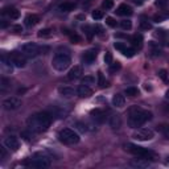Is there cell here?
<instances>
[{"instance_id": "cell-36", "label": "cell", "mask_w": 169, "mask_h": 169, "mask_svg": "<svg viewBox=\"0 0 169 169\" xmlns=\"http://www.w3.org/2000/svg\"><path fill=\"white\" fill-rule=\"evenodd\" d=\"M120 67H121V65H120L119 62L111 63V65H110V71H111V73H116V71L120 70Z\"/></svg>"}, {"instance_id": "cell-20", "label": "cell", "mask_w": 169, "mask_h": 169, "mask_svg": "<svg viewBox=\"0 0 169 169\" xmlns=\"http://www.w3.org/2000/svg\"><path fill=\"white\" fill-rule=\"evenodd\" d=\"M95 58H97V53H95L94 50H87V52H84L83 56H82V60H83L84 63H93Z\"/></svg>"}, {"instance_id": "cell-52", "label": "cell", "mask_w": 169, "mask_h": 169, "mask_svg": "<svg viewBox=\"0 0 169 169\" xmlns=\"http://www.w3.org/2000/svg\"><path fill=\"white\" fill-rule=\"evenodd\" d=\"M165 98H167V99H169V90H168V91L165 93Z\"/></svg>"}, {"instance_id": "cell-16", "label": "cell", "mask_w": 169, "mask_h": 169, "mask_svg": "<svg viewBox=\"0 0 169 169\" xmlns=\"http://www.w3.org/2000/svg\"><path fill=\"white\" fill-rule=\"evenodd\" d=\"M77 94H78L81 98H87V97H90V95L93 94V90L90 89V86H86V84H81V86H78V89H77Z\"/></svg>"}, {"instance_id": "cell-3", "label": "cell", "mask_w": 169, "mask_h": 169, "mask_svg": "<svg viewBox=\"0 0 169 169\" xmlns=\"http://www.w3.org/2000/svg\"><path fill=\"white\" fill-rule=\"evenodd\" d=\"M49 50V46H39L34 42H26V44L21 45L20 48V52L21 54L25 56V57H36L39 54H45V53Z\"/></svg>"}, {"instance_id": "cell-30", "label": "cell", "mask_w": 169, "mask_h": 169, "mask_svg": "<svg viewBox=\"0 0 169 169\" xmlns=\"http://www.w3.org/2000/svg\"><path fill=\"white\" fill-rule=\"evenodd\" d=\"M140 26H141V29L148 30V29H151V28H152V24H151V23H148V20H145L144 17H143V19H141V21H140Z\"/></svg>"}, {"instance_id": "cell-29", "label": "cell", "mask_w": 169, "mask_h": 169, "mask_svg": "<svg viewBox=\"0 0 169 169\" xmlns=\"http://www.w3.org/2000/svg\"><path fill=\"white\" fill-rule=\"evenodd\" d=\"M158 77H160L165 83H169V77H168L167 70H164V69H161V70H158Z\"/></svg>"}, {"instance_id": "cell-35", "label": "cell", "mask_w": 169, "mask_h": 169, "mask_svg": "<svg viewBox=\"0 0 169 169\" xmlns=\"http://www.w3.org/2000/svg\"><path fill=\"white\" fill-rule=\"evenodd\" d=\"M39 37H49L50 34H52V30L49 29V28H46V29H41V30H39Z\"/></svg>"}, {"instance_id": "cell-33", "label": "cell", "mask_w": 169, "mask_h": 169, "mask_svg": "<svg viewBox=\"0 0 169 169\" xmlns=\"http://www.w3.org/2000/svg\"><path fill=\"white\" fill-rule=\"evenodd\" d=\"M120 26L123 28L124 30H130L132 28V23H131V20H123L120 23Z\"/></svg>"}, {"instance_id": "cell-55", "label": "cell", "mask_w": 169, "mask_h": 169, "mask_svg": "<svg viewBox=\"0 0 169 169\" xmlns=\"http://www.w3.org/2000/svg\"><path fill=\"white\" fill-rule=\"evenodd\" d=\"M168 34H169V33H168Z\"/></svg>"}, {"instance_id": "cell-31", "label": "cell", "mask_w": 169, "mask_h": 169, "mask_svg": "<svg viewBox=\"0 0 169 169\" xmlns=\"http://www.w3.org/2000/svg\"><path fill=\"white\" fill-rule=\"evenodd\" d=\"M123 53V56L124 57H128V58H131V57H134L135 56V49H132V48H126V49L121 52Z\"/></svg>"}, {"instance_id": "cell-39", "label": "cell", "mask_w": 169, "mask_h": 169, "mask_svg": "<svg viewBox=\"0 0 169 169\" xmlns=\"http://www.w3.org/2000/svg\"><path fill=\"white\" fill-rule=\"evenodd\" d=\"M102 5H103V8H106V9H111L114 7V2H112V0H104Z\"/></svg>"}, {"instance_id": "cell-12", "label": "cell", "mask_w": 169, "mask_h": 169, "mask_svg": "<svg viewBox=\"0 0 169 169\" xmlns=\"http://www.w3.org/2000/svg\"><path fill=\"white\" fill-rule=\"evenodd\" d=\"M90 115H91V118H93L95 121H97V123H103V121L106 120L104 111H102L100 108H94V110H91Z\"/></svg>"}, {"instance_id": "cell-19", "label": "cell", "mask_w": 169, "mask_h": 169, "mask_svg": "<svg viewBox=\"0 0 169 169\" xmlns=\"http://www.w3.org/2000/svg\"><path fill=\"white\" fill-rule=\"evenodd\" d=\"M112 104L115 106V107L121 108V107H123V106L126 104V98H124V95H121V94H115L114 97H112Z\"/></svg>"}, {"instance_id": "cell-24", "label": "cell", "mask_w": 169, "mask_h": 169, "mask_svg": "<svg viewBox=\"0 0 169 169\" xmlns=\"http://www.w3.org/2000/svg\"><path fill=\"white\" fill-rule=\"evenodd\" d=\"M131 42L132 45H134V48H137V49H140V48L143 46V37L140 34H136L131 39Z\"/></svg>"}, {"instance_id": "cell-49", "label": "cell", "mask_w": 169, "mask_h": 169, "mask_svg": "<svg viewBox=\"0 0 169 169\" xmlns=\"http://www.w3.org/2000/svg\"><path fill=\"white\" fill-rule=\"evenodd\" d=\"M7 25H8L7 21H5V20H2V28H5V26H7Z\"/></svg>"}, {"instance_id": "cell-51", "label": "cell", "mask_w": 169, "mask_h": 169, "mask_svg": "<svg viewBox=\"0 0 169 169\" xmlns=\"http://www.w3.org/2000/svg\"><path fill=\"white\" fill-rule=\"evenodd\" d=\"M134 3L137 4V5H141L143 4V0H134Z\"/></svg>"}, {"instance_id": "cell-44", "label": "cell", "mask_w": 169, "mask_h": 169, "mask_svg": "<svg viewBox=\"0 0 169 169\" xmlns=\"http://www.w3.org/2000/svg\"><path fill=\"white\" fill-rule=\"evenodd\" d=\"M7 148V147H5ZM5 148L4 147H0V160H4L5 157H7V151H5Z\"/></svg>"}, {"instance_id": "cell-53", "label": "cell", "mask_w": 169, "mask_h": 169, "mask_svg": "<svg viewBox=\"0 0 169 169\" xmlns=\"http://www.w3.org/2000/svg\"><path fill=\"white\" fill-rule=\"evenodd\" d=\"M167 160H165V164H169V157H165Z\"/></svg>"}, {"instance_id": "cell-42", "label": "cell", "mask_w": 169, "mask_h": 169, "mask_svg": "<svg viewBox=\"0 0 169 169\" xmlns=\"http://www.w3.org/2000/svg\"><path fill=\"white\" fill-rule=\"evenodd\" d=\"M83 30L86 32V34H87V37H89V39H91V37H93V34H94V32H91V30H93V29H91V26H89V25L83 26Z\"/></svg>"}, {"instance_id": "cell-4", "label": "cell", "mask_w": 169, "mask_h": 169, "mask_svg": "<svg viewBox=\"0 0 169 169\" xmlns=\"http://www.w3.org/2000/svg\"><path fill=\"white\" fill-rule=\"evenodd\" d=\"M50 164H52L50 158L45 155H42V153H36V155H33L30 158L24 161V165H28L32 168H40V169L49 168Z\"/></svg>"}, {"instance_id": "cell-45", "label": "cell", "mask_w": 169, "mask_h": 169, "mask_svg": "<svg viewBox=\"0 0 169 169\" xmlns=\"http://www.w3.org/2000/svg\"><path fill=\"white\" fill-rule=\"evenodd\" d=\"M75 126L78 127V130H79V131H82V132H84V131H87V128H86V126H84V124H82V123H77Z\"/></svg>"}, {"instance_id": "cell-1", "label": "cell", "mask_w": 169, "mask_h": 169, "mask_svg": "<svg viewBox=\"0 0 169 169\" xmlns=\"http://www.w3.org/2000/svg\"><path fill=\"white\" fill-rule=\"evenodd\" d=\"M26 124H28L29 130H32L33 132H37V134H40V132H44V131H46L50 127V124H52V115L48 114V112L33 114L32 116H29Z\"/></svg>"}, {"instance_id": "cell-41", "label": "cell", "mask_w": 169, "mask_h": 169, "mask_svg": "<svg viewBox=\"0 0 169 169\" xmlns=\"http://www.w3.org/2000/svg\"><path fill=\"white\" fill-rule=\"evenodd\" d=\"M114 48L116 50H119V52H123L126 49V45L123 44V42H115L114 44Z\"/></svg>"}, {"instance_id": "cell-7", "label": "cell", "mask_w": 169, "mask_h": 169, "mask_svg": "<svg viewBox=\"0 0 169 169\" xmlns=\"http://www.w3.org/2000/svg\"><path fill=\"white\" fill-rule=\"evenodd\" d=\"M58 139H60V141L63 143V144L73 145V144H77V143L79 141V135L74 130L63 128V130L60 131V134H58Z\"/></svg>"}, {"instance_id": "cell-46", "label": "cell", "mask_w": 169, "mask_h": 169, "mask_svg": "<svg viewBox=\"0 0 169 169\" xmlns=\"http://www.w3.org/2000/svg\"><path fill=\"white\" fill-rule=\"evenodd\" d=\"M12 29L16 32V33H19V32L23 30V28H21V25H15V26H12Z\"/></svg>"}, {"instance_id": "cell-34", "label": "cell", "mask_w": 169, "mask_h": 169, "mask_svg": "<svg viewBox=\"0 0 169 169\" xmlns=\"http://www.w3.org/2000/svg\"><path fill=\"white\" fill-rule=\"evenodd\" d=\"M157 130L160 131V132H162L164 135H165L168 139H169V127L168 126H165V124H161V126H158L157 127Z\"/></svg>"}, {"instance_id": "cell-40", "label": "cell", "mask_w": 169, "mask_h": 169, "mask_svg": "<svg viewBox=\"0 0 169 169\" xmlns=\"http://www.w3.org/2000/svg\"><path fill=\"white\" fill-rule=\"evenodd\" d=\"M106 24L111 26V28H114V26H116V21L114 17H106Z\"/></svg>"}, {"instance_id": "cell-43", "label": "cell", "mask_w": 169, "mask_h": 169, "mask_svg": "<svg viewBox=\"0 0 169 169\" xmlns=\"http://www.w3.org/2000/svg\"><path fill=\"white\" fill-rule=\"evenodd\" d=\"M70 40H71V42H74V44H78V42H81L82 39L78 34H70Z\"/></svg>"}, {"instance_id": "cell-17", "label": "cell", "mask_w": 169, "mask_h": 169, "mask_svg": "<svg viewBox=\"0 0 169 169\" xmlns=\"http://www.w3.org/2000/svg\"><path fill=\"white\" fill-rule=\"evenodd\" d=\"M116 13H118L119 16H131L132 13H134V11H132V8L130 7V5L120 4L118 7V9H116Z\"/></svg>"}, {"instance_id": "cell-14", "label": "cell", "mask_w": 169, "mask_h": 169, "mask_svg": "<svg viewBox=\"0 0 169 169\" xmlns=\"http://www.w3.org/2000/svg\"><path fill=\"white\" fill-rule=\"evenodd\" d=\"M130 165L134 167V168H148L151 165V162L148 161V158L141 157V158H135V160H132L130 162Z\"/></svg>"}, {"instance_id": "cell-18", "label": "cell", "mask_w": 169, "mask_h": 169, "mask_svg": "<svg viewBox=\"0 0 169 169\" xmlns=\"http://www.w3.org/2000/svg\"><path fill=\"white\" fill-rule=\"evenodd\" d=\"M110 127L112 130H120V127H121L120 115H111L110 116Z\"/></svg>"}, {"instance_id": "cell-28", "label": "cell", "mask_w": 169, "mask_h": 169, "mask_svg": "<svg viewBox=\"0 0 169 169\" xmlns=\"http://www.w3.org/2000/svg\"><path fill=\"white\" fill-rule=\"evenodd\" d=\"M95 83V78L93 75H86L82 79V84H86V86H90V84Z\"/></svg>"}, {"instance_id": "cell-54", "label": "cell", "mask_w": 169, "mask_h": 169, "mask_svg": "<svg viewBox=\"0 0 169 169\" xmlns=\"http://www.w3.org/2000/svg\"><path fill=\"white\" fill-rule=\"evenodd\" d=\"M83 2H93V0H83Z\"/></svg>"}, {"instance_id": "cell-48", "label": "cell", "mask_w": 169, "mask_h": 169, "mask_svg": "<svg viewBox=\"0 0 169 169\" xmlns=\"http://www.w3.org/2000/svg\"><path fill=\"white\" fill-rule=\"evenodd\" d=\"M155 21H156V23H160V21H162V16H155Z\"/></svg>"}, {"instance_id": "cell-50", "label": "cell", "mask_w": 169, "mask_h": 169, "mask_svg": "<svg viewBox=\"0 0 169 169\" xmlns=\"http://www.w3.org/2000/svg\"><path fill=\"white\" fill-rule=\"evenodd\" d=\"M156 5H160V7H164V5H165V3H164V2H160V0H158V2H156Z\"/></svg>"}, {"instance_id": "cell-25", "label": "cell", "mask_w": 169, "mask_h": 169, "mask_svg": "<svg viewBox=\"0 0 169 169\" xmlns=\"http://www.w3.org/2000/svg\"><path fill=\"white\" fill-rule=\"evenodd\" d=\"M98 82H99V87H102V89H104V87L108 86V82L104 79L102 71H98Z\"/></svg>"}, {"instance_id": "cell-23", "label": "cell", "mask_w": 169, "mask_h": 169, "mask_svg": "<svg viewBox=\"0 0 169 169\" xmlns=\"http://www.w3.org/2000/svg\"><path fill=\"white\" fill-rule=\"evenodd\" d=\"M74 7H75V4H74V3H71V2H63L60 5V11H62V12H70V11L74 9Z\"/></svg>"}, {"instance_id": "cell-6", "label": "cell", "mask_w": 169, "mask_h": 169, "mask_svg": "<svg viewBox=\"0 0 169 169\" xmlns=\"http://www.w3.org/2000/svg\"><path fill=\"white\" fill-rule=\"evenodd\" d=\"M70 63H71V60L66 53H57L52 60V66L54 67L57 71L66 70V69L70 66Z\"/></svg>"}, {"instance_id": "cell-8", "label": "cell", "mask_w": 169, "mask_h": 169, "mask_svg": "<svg viewBox=\"0 0 169 169\" xmlns=\"http://www.w3.org/2000/svg\"><path fill=\"white\" fill-rule=\"evenodd\" d=\"M153 136H155V132L149 128H140L137 130L136 132H134V137L135 140H139V141H148V140H152Z\"/></svg>"}, {"instance_id": "cell-27", "label": "cell", "mask_w": 169, "mask_h": 169, "mask_svg": "<svg viewBox=\"0 0 169 169\" xmlns=\"http://www.w3.org/2000/svg\"><path fill=\"white\" fill-rule=\"evenodd\" d=\"M0 83H2V84H0V90H2L3 93L9 87V84H11V82H9L5 77H3V78H2V81H0Z\"/></svg>"}, {"instance_id": "cell-13", "label": "cell", "mask_w": 169, "mask_h": 169, "mask_svg": "<svg viewBox=\"0 0 169 169\" xmlns=\"http://www.w3.org/2000/svg\"><path fill=\"white\" fill-rule=\"evenodd\" d=\"M81 75H82V67L79 65H75L74 67H71L70 71L67 73V78L70 79V81H75V79L81 78Z\"/></svg>"}, {"instance_id": "cell-47", "label": "cell", "mask_w": 169, "mask_h": 169, "mask_svg": "<svg viewBox=\"0 0 169 169\" xmlns=\"http://www.w3.org/2000/svg\"><path fill=\"white\" fill-rule=\"evenodd\" d=\"M156 36H157V37H164V36H165V33H164V30H157Z\"/></svg>"}, {"instance_id": "cell-11", "label": "cell", "mask_w": 169, "mask_h": 169, "mask_svg": "<svg viewBox=\"0 0 169 169\" xmlns=\"http://www.w3.org/2000/svg\"><path fill=\"white\" fill-rule=\"evenodd\" d=\"M25 56H23L20 53V54H16V53H12L11 54V61H12V63L16 66V67H24L25 66Z\"/></svg>"}, {"instance_id": "cell-26", "label": "cell", "mask_w": 169, "mask_h": 169, "mask_svg": "<svg viewBox=\"0 0 169 169\" xmlns=\"http://www.w3.org/2000/svg\"><path fill=\"white\" fill-rule=\"evenodd\" d=\"M126 95H128V97H136V95H139V90L136 87H127Z\"/></svg>"}, {"instance_id": "cell-21", "label": "cell", "mask_w": 169, "mask_h": 169, "mask_svg": "<svg viewBox=\"0 0 169 169\" xmlns=\"http://www.w3.org/2000/svg\"><path fill=\"white\" fill-rule=\"evenodd\" d=\"M40 17L37 15H28L25 17V25L26 26H34L36 24H39Z\"/></svg>"}, {"instance_id": "cell-32", "label": "cell", "mask_w": 169, "mask_h": 169, "mask_svg": "<svg viewBox=\"0 0 169 169\" xmlns=\"http://www.w3.org/2000/svg\"><path fill=\"white\" fill-rule=\"evenodd\" d=\"M21 137H24V140H26V141L32 140V137H33L32 130H29V131H23V132H21Z\"/></svg>"}, {"instance_id": "cell-37", "label": "cell", "mask_w": 169, "mask_h": 169, "mask_svg": "<svg viewBox=\"0 0 169 169\" xmlns=\"http://www.w3.org/2000/svg\"><path fill=\"white\" fill-rule=\"evenodd\" d=\"M91 16H93V19L94 20H100V19H103V12L102 11H93V13H91Z\"/></svg>"}, {"instance_id": "cell-10", "label": "cell", "mask_w": 169, "mask_h": 169, "mask_svg": "<svg viewBox=\"0 0 169 169\" xmlns=\"http://www.w3.org/2000/svg\"><path fill=\"white\" fill-rule=\"evenodd\" d=\"M4 145L7 147L8 149H11V151H17L19 147H20V141H19V139L16 136L11 135V136H7L4 139Z\"/></svg>"}, {"instance_id": "cell-22", "label": "cell", "mask_w": 169, "mask_h": 169, "mask_svg": "<svg viewBox=\"0 0 169 169\" xmlns=\"http://www.w3.org/2000/svg\"><path fill=\"white\" fill-rule=\"evenodd\" d=\"M58 93H60L62 97H65V98H70V97H73V95H74V90H73L71 87L63 86V87H60Z\"/></svg>"}, {"instance_id": "cell-2", "label": "cell", "mask_w": 169, "mask_h": 169, "mask_svg": "<svg viewBox=\"0 0 169 169\" xmlns=\"http://www.w3.org/2000/svg\"><path fill=\"white\" fill-rule=\"evenodd\" d=\"M152 119V112L147 110H143L137 106L131 107L128 111V124L131 128H137L141 124H144L145 121Z\"/></svg>"}, {"instance_id": "cell-9", "label": "cell", "mask_w": 169, "mask_h": 169, "mask_svg": "<svg viewBox=\"0 0 169 169\" xmlns=\"http://www.w3.org/2000/svg\"><path fill=\"white\" fill-rule=\"evenodd\" d=\"M21 106V100L16 97H9L3 100V108L5 111H15Z\"/></svg>"}, {"instance_id": "cell-15", "label": "cell", "mask_w": 169, "mask_h": 169, "mask_svg": "<svg viewBox=\"0 0 169 169\" xmlns=\"http://www.w3.org/2000/svg\"><path fill=\"white\" fill-rule=\"evenodd\" d=\"M3 15H7L9 19L16 20V19L20 17V11L15 7H7V8L3 9Z\"/></svg>"}, {"instance_id": "cell-5", "label": "cell", "mask_w": 169, "mask_h": 169, "mask_svg": "<svg viewBox=\"0 0 169 169\" xmlns=\"http://www.w3.org/2000/svg\"><path fill=\"white\" fill-rule=\"evenodd\" d=\"M124 149L127 152L132 153V155H135V156L145 157V158H149V160H156L155 158L156 156L153 152H151L149 149H145V148H143V147L136 145V144H132V143H127V144L124 145Z\"/></svg>"}, {"instance_id": "cell-38", "label": "cell", "mask_w": 169, "mask_h": 169, "mask_svg": "<svg viewBox=\"0 0 169 169\" xmlns=\"http://www.w3.org/2000/svg\"><path fill=\"white\" fill-rule=\"evenodd\" d=\"M104 62L107 63V65H111V63H112V54H111L110 52H106V54H104Z\"/></svg>"}]
</instances>
